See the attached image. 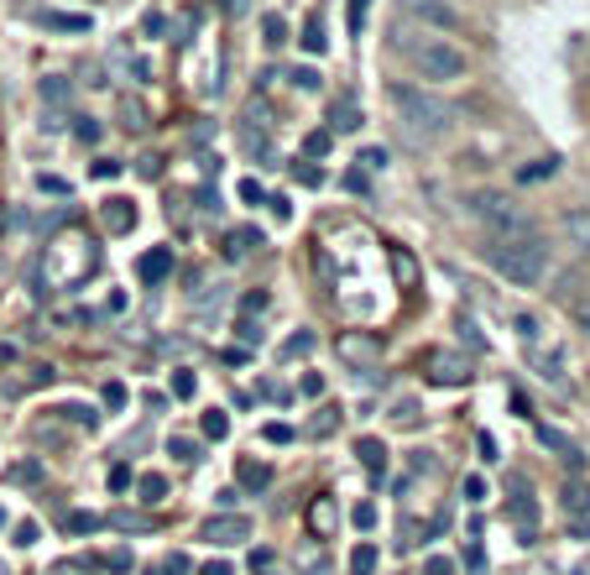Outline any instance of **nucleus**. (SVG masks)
I'll list each match as a JSON object with an SVG mask.
<instances>
[{
	"label": "nucleus",
	"mask_w": 590,
	"mask_h": 575,
	"mask_svg": "<svg viewBox=\"0 0 590 575\" xmlns=\"http://www.w3.org/2000/svg\"><path fill=\"white\" fill-rule=\"evenodd\" d=\"M491 267H497V277H506L512 288H533V283H544V273H548V241L538 231L497 241V246H491Z\"/></svg>",
	"instance_id": "obj_1"
},
{
	"label": "nucleus",
	"mask_w": 590,
	"mask_h": 575,
	"mask_svg": "<svg viewBox=\"0 0 590 575\" xmlns=\"http://www.w3.org/2000/svg\"><path fill=\"white\" fill-rule=\"evenodd\" d=\"M470 214L481 220L486 231L497 235V241H512V235H533V220H527L512 199H502V193H476L470 199Z\"/></svg>",
	"instance_id": "obj_2"
},
{
	"label": "nucleus",
	"mask_w": 590,
	"mask_h": 575,
	"mask_svg": "<svg viewBox=\"0 0 590 575\" xmlns=\"http://www.w3.org/2000/svg\"><path fill=\"white\" fill-rule=\"evenodd\" d=\"M413 64H418V74L428 84H455V79H465V68H470L455 43H423L413 53Z\"/></svg>",
	"instance_id": "obj_3"
},
{
	"label": "nucleus",
	"mask_w": 590,
	"mask_h": 575,
	"mask_svg": "<svg viewBox=\"0 0 590 575\" xmlns=\"http://www.w3.org/2000/svg\"><path fill=\"white\" fill-rule=\"evenodd\" d=\"M392 105L408 115V126H423V131H444V126H449V110H444L439 100H428V94L413 89V84H392Z\"/></svg>",
	"instance_id": "obj_4"
},
{
	"label": "nucleus",
	"mask_w": 590,
	"mask_h": 575,
	"mask_svg": "<svg viewBox=\"0 0 590 575\" xmlns=\"http://www.w3.org/2000/svg\"><path fill=\"white\" fill-rule=\"evenodd\" d=\"M204 539H210V544H220V550H235V544H246V539H251V518H246V512H220V518H210V523H204Z\"/></svg>",
	"instance_id": "obj_5"
},
{
	"label": "nucleus",
	"mask_w": 590,
	"mask_h": 575,
	"mask_svg": "<svg viewBox=\"0 0 590 575\" xmlns=\"http://www.w3.org/2000/svg\"><path fill=\"white\" fill-rule=\"evenodd\" d=\"M423 372L439 387H460L465 377H470V362H465L460 351H428V356H423Z\"/></svg>",
	"instance_id": "obj_6"
},
{
	"label": "nucleus",
	"mask_w": 590,
	"mask_h": 575,
	"mask_svg": "<svg viewBox=\"0 0 590 575\" xmlns=\"http://www.w3.org/2000/svg\"><path fill=\"white\" fill-rule=\"evenodd\" d=\"M538 445H544V450H554V455H559V461H565L569 471H580V466H585V455H580V445H575L569 434H559V429L538 424Z\"/></svg>",
	"instance_id": "obj_7"
},
{
	"label": "nucleus",
	"mask_w": 590,
	"mask_h": 575,
	"mask_svg": "<svg viewBox=\"0 0 590 575\" xmlns=\"http://www.w3.org/2000/svg\"><path fill=\"white\" fill-rule=\"evenodd\" d=\"M335 529H339L335 497H314V502H309V533H314V539H335Z\"/></svg>",
	"instance_id": "obj_8"
},
{
	"label": "nucleus",
	"mask_w": 590,
	"mask_h": 575,
	"mask_svg": "<svg viewBox=\"0 0 590 575\" xmlns=\"http://www.w3.org/2000/svg\"><path fill=\"white\" fill-rule=\"evenodd\" d=\"M512 518L523 523V533L533 539V523H538V502H533V491H527L523 476H512Z\"/></svg>",
	"instance_id": "obj_9"
},
{
	"label": "nucleus",
	"mask_w": 590,
	"mask_h": 575,
	"mask_svg": "<svg viewBox=\"0 0 590 575\" xmlns=\"http://www.w3.org/2000/svg\"><path fill=\"white\" fill-rule=\"evenodd\" d=\"M565 241L575 252H590V210H569L565 214Z\"/></svg>",
	"instance_id": "obj_10"
},
{
	"label": "nucleus",
	"mask_w": 590,
	"mask_h": 575,
	"mask_svg": "<svg viewBox=\"0 0 590 575\" xmlns=\"http://www.w3.org/2000/svg\"><path fill=\"white\" fill-rule=\"evenodd\" d=\"M235 476H241V487H251V491L272 487V466H267V461H241V466H235Z\"/></svg>",
	"instance_id": "obj_11"
},
{
	"label": "nucleus",
	"mask_w": 590,
	"mask_h": 575,
	"mask_svg": "<svg viewBox=\"0 0 590 575\" xmlns=\"http://www.w3.org/2000/svg\"><path fill=\"white\" fill-rule=\"evenodd\" d=\"M339 356H350V362L371 366V362L381 356V345H377V341H366V335H345V341H339Z\"/></svg>",
	"instance_id": "obj_12"
},
{
	"label": "nucleus",
	"mask_w": 590,
	"mask_h": 575,
	"mask_svg": "<svg viewBox=\"0 0 590 575\" xmlns=\"http://www.w3.org/2000/svg\"><path fill=\"white\" fill-rule=\"evenodd\" d=\"M559 502H565L569 518H585V512H590V487H585V481H565Z\"/></svg>",
	"instance_id": "obj_13"
},
{
	"label": "nucleus",
	"mask_w": 590,
	"mask_h": 575,
	"mask_svg": "<svg viewBox=\"0 0 590 575\" xmlns=\"http://www.w3.org/2000/svg\"><path fill=\"white\" fill-rule=\"evenodd\" d=\"M413 16H423V22H434V26H455V22H460L444 0H413Z\"/></svg>",
	"instance_id": "obj_14"
},
{
	"label": "nucleus",
	"mask_w": 590,
	"mask_h": 575,
	"mask_svg": "<svg viewBox=\"0 0 590 575\" xmlns=\"http://www.w3.org/2000/svg\"><path fill=\"white\" fill-rule=\"evenodd\" d=\"M37 22L53 26V32H89V16H68V11H37Z\"/></svg>",
	"instance_id": "obj_15"
},
{
	"label": "nucleus",
	"mask_w": 590,
	"mask_h": 575,
	"mask_svg": "<svg viewBox=\"0 0 590 575\" xmlns=\"http://www.w3.org/2000/svg\"><path fill=\"white\" fill-rule=\"evenodd\" d=\"M356 455H360V466L371 471V476L387 471V450H381V440H356Z\"/></svg>",
	"instance_id": "obj_16"
},
{
	"label": "nucleus",
	"mask_w": 590,
	"mask_h": 575,
	"mask_svg": "<svg viewBox=\"0 0 590 575\" xmlns=\"http://www.w3.org/2000/svg\"><path fill=\"white\" fill-rule=\"evenodd\" d=\"M105 225H110V231H131V225H136V210H131L126 199H110V204H105Z\"/></svg>",
	"instance_id": "obj_17"
},
{
	"label": "nucleus",
	"mask_w": 590,
	"mask_h": 575,
	"mask_svg": "<svg viewBox=\"0 0 590 575\" xmlns=\"http://www.w3.org/2000/svg\"><path fill=\"white\" fill-rule=\"evenodd\" d=\"M172 273V252H147L142 256V277L147 283H157V277H168Z\"/></svg>",
	"instance_id": "obj_18"
},
{
	"label": "nucleus",
	"mask_w": 590,
	"mask_h": 575,
	"mask_svg": "<svg viewBox=\"0 0 590 575\" xmlns=\"http://www.w3.org/2000/svg\"><path fill=\"white\" fill-rule=\"evenodd\" d=\"M377 544H356V550H350V575H371L377 570Z\"/></svg>",
	"instance_id": "obj_19"
},
{
	"label": "nucleus",
	"mask_w": 590,
	"mask_h": 575,
	"mask_svg": "<svg viewBox=\"0 0 590 575\" xmlns=\"http://www.w3.org/2000/svg\"><path fill=\"white\" fill-rule=\"evenodd\" d=\"M5 481H22V487H32V481H43V466H37V461H16V466H5Z\"/></svg>",
	"instance_id": "obj_20"
},
{
	"label": "nucleus",
	"mask_w": 590,
	"mask_h": 575,
	"mask_svg": "<svg viewBox=\"0 0 590 575\" xmlns=\"http://www.w3.org/2000/svg\"><path fill=\"white\" fill-rule=\"evenodd\" d=\"M64 529L68 533H100V529H105V518H94V512H68Z\"/></svg>",
	"instance_id": "obj_21"
},
{
	"label": "nucleus",
	"mask_w": 590,
	"mask_h": 575,
	"mask_svg": "<svg viewBox=\"0 0 590 575\" xmlns=\"http://www.w3.org/2000/svg\"><path fill=\"white\" fill-rule=\"evenodd\" d=\"M329 126H335V131H360V110H356V105H335Z\"/></svg>",
	"instance_id": "obj_22"
},
{
	"label": "nucleus",
	"mask_w": 590,
	"mask_h": 575,
	"mask_svg": "<svg viewBox=\"0 0 590 575\" xmlns=\"http://www.w3.org/2000/svg\"><path fill=\"white\" fill-rule=\"evenodd\" d=\"M392 424H398V429H413V424H418V403H413V398H398V408H392Z\"/></svg>",
	"instance_id": "obj_23"
},
{
	"label": "nucleus",
	"mask_w": 590,
	"mask_h": 575,
	"mask_svg": "<svg viewBox=\"0 0 590 575\" xmlns=\"http://www.w3.org/2000/svg\"><path fill=\"white\" fill-rule=\"evenodd\" d=\"M309 351H314V335L303 330V335H293V341L282 345V362H298V356H309Z\"/></svg>",
	"instance_id": "obj_24"
},
{
	"label": "nucleus",
	"mask_w": 590,
	"mask_h": 575,
	"mask_svg": "<svg viewBox=\"0 0 590 575\" xmlns=\"http://www.w3.org/2000/svg\"><path fill=\"white\" fill-rule=\"evenodd\" d=\"M168 450L178 455V461H183V466H193V461H199V440H189V434H178Z\"/></svg>",
	"instance_id": "obj_25"
},
{
	"label": "nucleus",
	"mask_w": 590,
	"mask_h": 575,
	"mask_svg": "<svg viewBox=\"0 0 590 575\" xmlns=\"http://www.w3.org/2000/svg\"><path fill=\"white\" fill-rule=\"evenodd\" d=\"M251 246H261V235H256V231H235L225 252H231V256H246V252H251Z\"/></svg>",
	"instance_id": "obj_26"
},
{
	"label": "nucleus",
	"mask_w": 590,
	"mask_h": 575,
	"mask_svg": "<svg viewBox=\"0 0 590 575\" xmlns=\"http://www.w3.org/2000/svg\"><path fill=\"white\" fill-rule=\"evenodd\" d=\"M204 434H210V440H225V434H231V419H225L220 408H214V413H204Z\"/></svg>",
	"instance_id": "obj_27"
},
{
	"label": "nucleus",
	"mask_w": 590,
	"mask_h": 575,
	"mask_svg": "<svg viewBox=\"0 0 590 575\" xmlns=\"http://www.w3.org/2000/svg\"><path fill=\"white\" fill-rule=\"evenodd\" d=\"M168 497V481L162 476H142V502H162Z\"/></svg>",
	"instance_id": "obj_28"
},
{
	"label": "nucleus",
	"mask_w": 590,
	"mask_h": 575,
	"mask_svg": "<svg viewBox=\"0 0 590 575\" xmlns=\"http://www.w3.org/2000/svg\"><path fill=\"white\" fill-rule=\"evenodd\" d=\"M554 168H559V157H538L533 168H523V183H533V178H548Z\"/></svg>",
	"instance_id": "obj_29"
},
{
	"label": "nucleus",
	"mask_w": 590,
	"mask_h": 575,
	"mask_svg": "<svg viewBox=\"0 0 590 575\" xmlns=\"http://www.w3.org/2000/svg\"><path fill=\"white\" fill-rule=\"evenodd\" d=\"M157 575H189V554H168V560L157 565Z\"/></svg>",
	"instance_id": "obj_30"
},
{
	"label": "nucleus",
	"mask_w": 590,
	"mask_h": 575,
	"mask_svg": "<svg viewBox=\"0 0 590 575\" xmlns=\"http://www.w3.org/2000/svg\"><path fill=\"white\" fill-rule=\"evenodd\" d=\"M465 502H486V476H465Z\"/></svg>",
	"instance_id": "obj_31"
},
{
	"label": "nucleus",
	"mask_w": 590,
	"mask_h": 575,
	"mask_svg": "<svg viewBox=\"0 0 590 575\" xmlns=\"http://www.w3.org/2000/svg\"><path fill=\"white\" fill-rule=\"evenodd\" d=\"M172 392H178V398H193V392H199L193 372H178V377H172Z\"/></svg>",
	"instance_id": "obj_32"
},
{
	"label": "nucleus",
	"mask_w": 590,
	"mask_h": 575,
	"mask_svg": "<svg viewBox=\"0 0 590 575\" xmlns=\"http://www.w3.org/2000/svg\"><path fill=\"white\" fill-rule=\"evenodd\" d=\"M350 518H356V529H377V508H371V502H360Z\"/></svg>",
	"instance_id": "obj_33"
},
{
	"label": "nucleus",
	"mask_w": 590,
	"mask_h": 575,
	"mask_svg": "<svg viewBox=\"0 0 590 575\" xmlns=\"http://www.w3.org/2000/svg\"><path fill=\"white\" fill-rule=\"evenodd\" d=\"M100 565H105V570H131V554H126V550H110Z\"/></svg>",
	"instance_id": "obj_34"
},
{
	"label": "nucleus",
	"mask_w": 590,
	"mask_h": 575,
	"mask_svg": "<svg viewBox=\"0 0 590 575\" xmlns=\"http://www.w3.org/2000/svg\"><path fill=\"white\" fill-rule=\"evenodd\" d=\"M476 450H481V461H502V455H497V440H491V434H476Z\"/></svg>",
	"instance_id": "obj_35"
},
{
	"label": "nucleus",
	"mask_w": 590,
	"mask_h": 575,
	"mask_svg": "<svg viewBox=\"0 0 590 575\" xmlns=\"http://www.w3.org/2000/svg\"><path fill=\"white\" fill-rule=\"evenodd\" d=\"M423 575H455V565L444 554H434V560H423Z\"/></svg>",
	"instance_id": "obj_36"
},
{
	"label": "nucleus",
	"mask_w": 590,
	"mask_h": 575,
	"mask_svg": "<svg viewBox=\"0 0 590 575\" xmlns=\"http://www.w3.org/2000/svg\"><path fill=\"white\" fill-rule=\"evenodd\" d=\"M303 47H309V53H319V47H324V32H319V22L303 26Z\"/></svg>",
	"instance_id": "obj_37"
},
{
	"label": "nucleus",
	"mask_w": 590,
	"mask_h": 575,
	"mask_svg": "<svg viewBox=\"0 0 590 575\" xmlns=\"http://www.w3.org/2000/svg\"><path fill=\"white\" fill-rule=\"evenodd\" d=\"M293 84L298 89H319V74L314 68H293Z\"/></svg>",
	"instance_id": "obj_38"
},
{
	"label": "nucleus",
	"mask_w": 590,
	"mask_h": 575,
	"mask_svg": "<svg viewBox=\"0 0 590 575\" xmlns=\"http://www.w3.org/2000/svg\"><path fill=\"white\" fill-rule=\"evenodd\" d=\"M261 26H267V43H282V32H288V26H282V16H267V22H261Z\"/></svg>",
	"instance_id": "obj_39"
},
{
	"label": "nucleus",
	"mask_w": 590,
	"mask_h": 575,
	"mask_svg": "<svg viewBox=\"0 0 590 575\" xmlns=\"http://www.w3.org/2000/svg\"><path fill=\"white\" fill-rule=\"evenodd\" d=\"M360 163H366V168H387V152H381V147H366V152H360Z\"/></svg>",
	"instance_id": "obj_40"
},
{
	"label": "nucleus",
	"mask_w": 590,
	"mask_h": 575,
	"mask_svg": "<svg viewBox=\"0 0 590 575\" xmlns=\"http://www.w3.org/2000/svg\"><path fill=\"white\" fill-rule=\"evenodd\" d=\"M329 429H335V413H329V408H324V413H319L314 424H309V434H329Z\"/></svg>",
	"instance_id": "obj_41"
},
{
	"label": "nucleus",
	"mask_w": 590,
	"mask_h": 575,
	"mask_svg": "<svg viewBox=\"0 0 590 575\" xmlns=\"http://www.w3.org/2000/svg\"><path fill=\"white\" fill-rule=\"evenodd\" d=\"M267 440H272V445H288V440H293V429H288V424H267Z\"/></svg>",
	"instance_id": "obj_42"
},
{
	"label": "nucleus",
	"mask_w": 590,
	"mask_h": 575,
	"mask_svg": "<svg viewBox=\"0 0 590 575\" xmlns=\"http://www.w3.org/2000/svg\"><path fill=\"white\" fill-rule=\"evenodd\" d=\"M575 324H580V330L590 335V299H580V303H575Z\"/></svg>",
	"instance_id": "obj_43"
},
{
	"label": "nucleus",
	"mask_w": 590,
	"mask_h": 575,
	"mask_svg": "<svg viewBox=\"0 0 590 575\" xmlns=\"http://www.w3.org/2000/svg\"><path fill=\"white\" fill-rule=\"evenodd\" d=\"M105 403H110V408H121V403H126V387L110 382V387H105Z\"/></svg>",
	"instance_id": "obj_44"
},
{
	"label": "nucleus",
	"mask_w": 590,
	"mask_h": 575,
	"mask_svg": "<svg viewBox=\"0 0 590 575\" xmlns=\"http://www.w3.org/2000/svg\"><path fill=\"white\" fill-rule=\"evenodd\" d=\"M319 392H324V377H314V372H309V377H303V398H319Z\"/></svg>",
	"instance_id": "obj_45"
},
{
	"label": "nucleus",
	"mask_w": 590,
	"mask_h": 575,
	"mask_svg": "<svg viewBox=\"0 0 590 575\" xmlns=\"http://www.w3.org/2000/svg\"><path fill=\"white\" fill-rule=\"evenodd\" d=\"M16 544H22V550L26 544H37V523H22V529H16Z\"/></svg>",
	"instance_id": "obj_46"
},
{
	"label": "nucleus",
	"mask_w": 590,
	"mask_h": 575,
	"mask_svg": "<svg viewBox=\"0 0 590 575\" xmlns=\"http://www.w3.org/2000/svg\"><path fill=\"white\" fill-rule=\"evenodd\" d=\"M360 16H366V0H350V32H360Z\"/></svg>",
	"instance_id": "obj_47"
},
{
	"label": "nucleus",
	"mask_w": 590,
	"mask_h": 575,
	"mask_svg": "<svg viewBox=\"0 0 590 575\" xmlns=\"http://www.w3.org/2000/svg\"><path fill=\"white\" fill-rule=\"evenodd\" d=\"M199 575H231V565H225V560H210V565H204Z\"/></svg>",
	"instance_id": "obj_48"
},
{
	"label": "nucleus",
	"mask_w": 590,
	"mask_h": 575,
	"mask_svg": "<svg viewBox=\"0 0 590 575\" xmlns=\"http://www.w3.org/2000/svg\"><path fill=\"white\" fill-rule=\"evenodd\" d=\"M0 523H5V512H0Z\"/></svg>",
	"instance_id": "obj_49"
},
{
	"label": "nucleus",
	"mask_w": 590,
	"mask_h": 575,
	"mask_svg": "<svg viewBox=\"0 0 590 575\" xmlns=\"http://www.w3.org/2000/svg\"><path fill=\"white\" fill-rule=\"evenodd\" d=\"M0 277H5V273H0Z\"/></svg>",
	"instance_id": "obj_50"
}]
</instances>
